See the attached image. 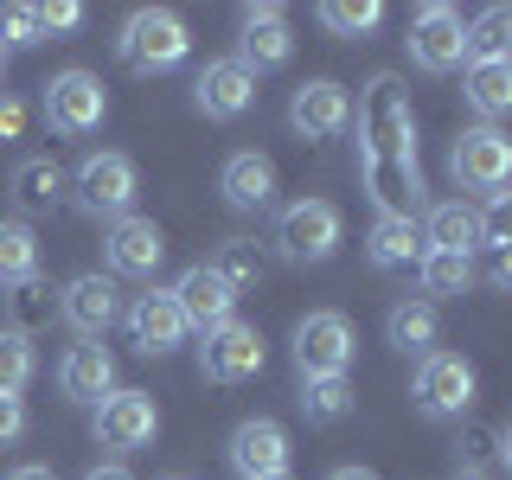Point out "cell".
Returning <instances> with one entry per match:
<instances>
[{
  "mask_svg": "<svg viewBox=\"0 0 512 480\" xmlns=\"http://www.w3.org/2000/svg\"><path fill=\"white\" fill-rule=\"evenodd\" d=\"M359 173L378 199V218H416L423 205V167H416V116L404 77H372L359 103Z\"/></svg>",
  "mask_w": 512,
  "mask_h": 480,
  "instance_id": "1",
  "label": "cell"
},
{
  "mask_svg": "<svg viewBox=\"0 0 512 480\" xmlns=\"http://www.w3.org/2000/svg\"><path fill=\"white\" fill-rule=\"evenodd\" d=\"M116 52H122V64L128 71H173L186 52H192V32H186V20L173 7H141V13H128L122 20V39H116Z\"/></svg>",
  "mask_w": 512,
  "mask_h": 480,
  "instance_id": "2",
  "label": "cell"
},
{
  "mask_svg": "<svg viewBox=\"0 0 512 480\" xmlns=\"http://www.w3.org/2000/svg\"><path fill=\"white\" fill-rule=\"evenodd\" d=\"M480 397V378L474 365L461 359V352H423V365H416L410 378V404L429 416V423H455V416H468Z\"/></svg>",
  "mask_w": 512,
  "mask_h": 480,
  "instance_id": "3",
  "label": "cell"
},
{
  "mask_svg": "<svg viewBox=\"0 0 512 480\" xmlns=\"http://www.w3.org/2000/svg\"><path fill=\"white\" fill-rule=\"evenodd\" d=\"M448 167H455V180L468 186V192H480V199L500 205V199H506V180H512V141H506L493 122L461 128V141H455V154H448Z\"/></svg>",
  "mask_w": 512,
  "mask_h": 480,
  "instance_id": "4",
  "label": "cell"
},
{
  "mask_svg": "<svg viewBox=\"0 0 512 480\" xmlns=\"http://www.w3.org/2000/svg\"><path fill=\"white\" fill-rule=\"evenodd\" d=\"M352 352H359V340H352V320L320 308V314H301L295 320V372L301 378H346Z\"/></svg>",
  "mask_w": 512,
  "mask_h": 480,
  "instance_id": "5",
  "label": "cell"
},
{
  "mask_svg": "<svg viewBox=\"0 0 512 480\" xmlns=\"http://www.w3.org/2000/svg\"><path fill=\"white\" fill-rule=\"evenodd\" d=\"M340 205H327V199H295V205H282V218H276V250L288 256V263H327L333 250H340Z\"/></svg>",
  "mask_w": 512,
  "mask_h": 480,
  "instance_id": "6",
  "label": "cell"
},
{
  "mask_svg": "<svg viewBox=\"0 0 512 480\" xmlns=\"http://www.w3.org/2000/svg\"><path fill=\"white\" fill-rule=\"evenodd\" d=\"M103 116H109L103 77L58 71L52 84H45V122H52V135H90V128H103Z\"/></svg>",
  "mask_w": 512,
  "mask_h": 480,
  "instance_id": "7",
  "label": "cell"
},
{
  "mask_svg": "<svg viewBox=\"0 0 512 480\" xmlns=\"http://www.w3.org/2000/svg\"><path fill=\"white\" fill-rule=\"evenodd\" d=\"M199 372L212 378V384H244L263 372V333L244 327V320H224V327L205 333V346H199Z\"/></svg>",
  "mask_w": 512,
  "mask_h": 480,
  "instance_id": "8",
  "label": "cell"
},
{
  "mask_svg": "<svg viewBox=\"0 0 512 480\" xmlns=\"http://www.w3.org/2000/svg\"><path fill=\"white\" fill-rule=\"evenodd\" d=\"M135 186L141 180H135V160L128 154H84V167H77V199L96 218H128Z\"/></svg>",
  "mask_w": 512,
  "mask_h": 480,
  "instance_id": "9",
  "label": "cell"
},
{
  "mask_svg": "<svg viewBox=\"0 0 512 480\" xmlns=\"http://www.w3.org/2000/svg\"><path fill=\"white\" fill-rule=\"evenodd\" d=\"M410 58L423 64V71H461L468 64V26H461L455 7H423L410 20Z\"/></svg>",
  "mask_w": 512,
  "mask_h": 480,
  "instance_id": "10",
  "label": "cell"
},
{
  "mask_svg": "<svg viewBox=\"0 0 512 480\" xmlns=\"http://www.w3.org/2000/svg\"><path fill=\"white\" fill-rule=\"evenodd\" d=\"M160 436V410L148 391H109L103 404H96V442L103 448H148Z\"/></svg>",
  "mask_w": 512,
  "mask_h": 480,
  "instance_id": "11",
  "label": "cell"
},
{
  "mask_svg": "<svg viewBox=\"0 0 512 480\" xmlns=\"http://www.w3.org/2000/svg\"><path fill=\"white\" fill-rule=\"evenodd\" d=\"M103 263L116 269V276H154L160 263H167V231H160L154 218H116L103 237Z\"/></svg>",
  "mask_w": 512,
  "mask_h": 480,
  "instance_id": "12",
  "label": "cell"
},
{
  "mask_svg": "<svg viewBox=\"0 0 512 480\" xmlns=\"http://www.w3.org/2000/svg\"><path fill=\"white\" fill-rule=\"evenodd\" d=\"M346 122H352V96H346V84H333V77H308V84L288 96V128L308 135V141L340 135Z\"/></svg>",
  "mask_w": 512,
  "mask_h": 480,
  "instance_id": "13",
  "label": "cell"
},
{
  "mask_svg": "<svg viewBox=\"0 0 512 480\" xmlns=\"http://www.w3.org/2000/svg\"><path fill=\"white\" fill-rule=\"evenodd\" d=\"M186 314L180 301H173V288H148V295H135V308H128V340H135V352H148V359H160V352L186 346Z\"/></svg>",
  "mask_w": 512,
  "mask_h": 480,
  "instance_id": "14",
  "label": "cell"
},
{
  "mask_svg": "<svg viewBox=\"0 0 512 480\" xmlns=\"http://www.w3.org/2000/svg\"><path fill=\"white\" fill-rule=\"evenodd\" d=\"M231 468L237 480H269V474H288V429L276 416H250V423L231 429Z\"/></svg>",
  "mask_w": 512,
  "mask_h": 480,
  "instance_id": "15",
  "label": "cell"
},
{
  "mask_svg": "<svg viewBox=\"0 0 512 480\" xmlns=\"http://www.w3.org/2000/svg\"><path fill=\"white\" fill-rule=\"evenodd\" d=\"M192 103H199V116L231 122V116H244V109L256 103V77L237 58H212L199 77H192Z\"/></svg>",
  "mask_w": 512,
  "mask_h": 480,
  "instance_id": "16",
  "label": "cell"
},
{
  "mask_svg": "<svg viewBox=\"0 0 512 480\" xmlns=\"http://www.w3.org/2000/svg\"><path fill=\"white\" fill-rule=\"evenodd\" d=\"M173 301H180V314H186V327H224L231 320V308H237V288L218 276L212 263H192V269H180V282H173Z\"/></svg>",
  "mask_w": 512,
  "mask_h": 480,
  "instance_id": "17",
  "label": "cell"
},
{
  "mask_svg": "<svg viewBox=\"0 0 512 480\" xmlns=\"http://www.w3.org/2000/svg\"><path fill=\"white\" fill-rule=\"evenodd\" d=\"M295 58V32H288L282 7H244V39H237V64L256 71H276V64Z\"/></svg>",
  "mask_w": 512,
  "mask_h": 480,
  "instance_id": "18",
  "label": "cell"
},
{
  "mask_svg": "<svg viewBox=\"0 0 512 480\" xmlns=\"http://www.w3.org/2000/svg\"><path fill=\"white\" fill-rule=\"evenodd\" d=\"M423 250H461V256H474V250H487V218L474 212V205H461V199H442V205H429L423 212Z\"/></svg>",
  "mask_w": 512,
  "mask_h": 480,
  "instance_id": "19",
  "label": "cell"
},
{
  "mask_svg": "<svg viewBox=\"0 0 512 480\" xmlns=\"http://www.w3.org/2000/svg\"><path fill=\"white\" fill-rule=\"evenodd\" d=\"M58 314L71 320L84 340H96V333H109L116 327V314H122V301H116V282L109 276H77V282H64V295H58Z\"/></svg>",
  "mask_w": 512,
  "mask_h": 480,
  "instance_id": "20",
  "label": "cell"
},
{
  "mask_svg": "<svg viewBox=\"0 0 512 480\" xmlns=\"http://www.w3.org/2000/svg\"><path fill=\"white\" fill-rule=\"evenodd\" d=\"M218 192H224L231 212H263V205L276 199V160L256 154V148L231 154V160H224V173H218Z\"/></svg>",
  "mask_w": 512,
  "mask_h": 480,
  "instance_id": "21",
  "label": "cell"
},
{
  "mask_svg": "<svg viewBox=\"0 0 512 480\" xmlns=\"http://www.w3.org/2000/svg\"><path fill=\"white\" fill-rule=\"evenodd\" d=\"M58 391L71 397V404H103L109 391H116V359H109V346H71L64 352V365H58Z\"/></svg>",
  "mask_w": 512,
  "mask_h": 480,
  "instance_id": "22",
  "label": "cell"
},
{
  "mask_svg": "<svg viewBox=\"0 0 512 480\" xmlns=\"http://www.w3.org/2000/svg\"><path fill=\"white\" fill-rule=\"evenodd\" d=\"M7 192H13V205H20V212H52V205L64 199V173H58V160H52V154L20 160V167H13V180H7Z\"/></svg>",
  "mask_w": 512,
  "mask_h": 480,
  "instance_id": "23",
  "label": "cell"
},
{
  "mask_svg": "<svg viewBox=\"0 0 512 480\" xmlns=\"http://www.w3.org/2000/svg\"><path fill=\"white\" fill-rule=\"evenodd\" d=\"M365 250H372L378 269H410V263H423V231H416V218H378Z\"/></svg>",
  "mask_w": 512,
  "mask_h": 480,
  "instance_id": "24",
  "label": "cell"
},
{
  "mask_svg": "<svg viewBox=\"0 0 512 480\" xmlns=\"http://www.w3.org/2000/svg\"><path fill=\"white\" fill-rule=\"evenodd\" d=\"M423 295H429V308L436 301H455V295H468L474 288V256H461V250H423Z\"/></svg>",
  "mask_w": 512,
  "mask_h": 480,
  "instance_id": "25",
  "label": "cell"
},
{
  "mask_svg": "<svg viewBox=\"0 0 512 480\" xmlns=\"http://www.w3.org/2000/svg\"><path fill=\"white\" fill-rule=\"evenodd\" d=\"M384 333H391V346L397 352H436V333H442V320H436V308L429 301H397L391 308V320H384Z\"/></svg>",
  "mask_w": 512,
  "mask_h": 480,
  "instance_id": "26",
  "label": "cell"
},
{
  "mask_svg": "<svg viewBox=\"0 0 512 480\" xmlns=\"http://www.w3.org/2000/svg\"><path fill=\"white\" fill-rule=\"evenodd\" d=\"M39 276V237L20 218H0V282H32Z\"/></svg>",
  "mask_w": 512,
  "mask_h": 480,
  "instance_id": "27",
  "label": "cell"
},
{
  "mask_svg": "<svg viewBox=\"0 0 512 480\" xmlns=\"http://www.w3.org/2000/svg\"><path fill=\"white\" fill-rule=\"evenodd\" d=\"M468 103L480 109V116H506L512 109V58L468 64Z\"/></svg>",
  "mask_w": 512,
  "mask_h": 480,
  "instance_id": "28",
  "label": "cell"
},
{
  "mask_svg": "<svg viewBox=\"0 0 512 480\" xmlns=\"http://www.w3.org/2000/svg\"><path fill=\"white\" fill-rule=\"evenodd\" d=\"M212 269H218V276L237 288V295H244V288H256V282H263V250H256L250 237H224V244H218V256H212Z\"/></svg>",
  "mask_w": 512,
  "mask_h": 480,
  "instance_id": "29",
  "label": "cell"
},
{
  "mask_svg": "<svg viewBox=\"0 0 512 480\" xmlns=\"http://www.w3.org/2000/svg\"><path fill=\"white\" fill-rule=\"evenodd\" d=\"M32 372H39V352H32L26 333H13V327H0V391L7 397H20Z\"/></svg>",
  "mask_w": 512,
  "mask_h": 480,
  "instance_id": "30",
  "label": "cell"
},
{
  "mask_svg": "<svg viewBox=\"0 0 512 480\" xmlns=\"http://www.w3.org/2000/svg\"><path fill=\"white\" fill-rule=\"evenodd\" d=\"M301 410H308L314 423H340L352 410V384L346 378H301Z\"/></svg>",
  "mask_w": 512,
  "mask_h": 480,
  "instance_id": "31",
  "label": "cell"
},
{
  "mask_svg": "<svg viewBox=\"0 0 512 480\" xmlns=\"http://www.w3.org/2000/svg\"><path fill=\"white\" fill-rule=\"evenodd\" d=\"M378 20H384L378 0H327V7H320V26L340 32V39H359V32H372Z\"/></svg>",
  "mask_w": 512,
  "mask_h": 480,
  "instance_id": "32",
  "label": "cell"
},
{
  "mask_svg": "<svg viewBox=\"0 0 512 480\" xmlns=\"http://www.w3.org/2000/svg\"><path fill=\"white\" fill-rule=\"evenodd\" d=\"M506 32H512V13H506V7H487V13L468 26V64L506 58Z\"/></svg>",
  "mask_w": 512,
  "mask_h": 480,
  "instance_id": "33",
  "label": "cell"
},
{
  "mask_svg": "<svg viewBox=\"0 0 512 480\" xmlns=\"http://www.w3.org/2000/svg\"><path fill=\"white\" fill-rule=\"evenodd\" d=\"M45 295H52V288H45L39 276H32V282H13V295H7L13 333H26V340H32V327H45V320H52V301H45Z\"/></svg>",
  "mask_w": 512,
  "mask_h": 480,
  "instance_id": "34",
  "label": "cell"
},
{
  "mask_svg": "<svg viewBox=\"0 0 512 480\" xmlns=\"http://www.w3.org/2000/svg\"><path fill=\"white\" fill-rule=\"evenodd\" d=\"M39 39H45L39 7H0V45H39Z\"/></svg>",
  "mask_w": 512,
  "mask_h": 480,
  "instance_id": "35",
  "label": "cell"
},
{
  "mask_svg": "<svg viewBox=\"0 0 512 480\" xmlns=\"http://www.w3.org/2000/svg\"><path fill=\"white\" fill-rule=\"evenodd\" d=\"M20 436H26V404H20V397H7V391H0V448H13Z\"/></svg>",
  "mask_w": 512,
  "mask_h": 480,
  "instance_id": "36",
  "label": "cell"
},
{
  "mask_svg": "<svg viewBox=\"0 0 512 480\" xmlns=\"http://www.w3.org/2000/svg\"><path fill=\"white\" fill-rule=\"evenodd\" d=\"M39 20H45V39H52V32H71L84 20V7H77V0H58V7H39Z\"/></svg>",
  "mask_w": 512,
  "mask_h": 480,
  "instance_id": "37",
  "label": "cell"
},
{
  "mask_svg": "<svg viewBox=\"0 0 512 480\" xmlns=\"http://www.w3.org/2000/svg\"><path fill=\"white\" fill-rule=\"evenodd\" d=\"M20 128H26V109L13 103V96H0V141H13Z\"/></svg>",
  "mask_w": 512,
  "mask_h": 480,
  "instance_id": "38",
  "label": "cell"
},
{
  "mask_svg": "<svg viewBox=\"0 0 512 480\" xmlns=\"http://www.w3.org/2000/svg\"><path fill=\"white\" fill-rule=\"evenodd\" d=\"M7 480H58V474H52V468H45V461H26V468H13Z\"/></svg>",
  "mask_w": 512,
  "mask_h": 480,
  "instance_id": "39",
  "label": "cell"
},
{
  "mask_svg": "<svg viewBox=\"0 0 512 480\" xmlns=\"http://www.w3.org/2000/svg\"><path fill=\"white\" fill-rule=\"evenodd\" d=\"M84 480H135V474H128V468H122V461H103V468H90Z\"/></svg>",
  "mask_w": 512,
  "mask_h": 480,
  "instance_id": "40",
  "label": "cell"
},
{
  "mask_svg": "<svg viewBox=\"0 0 512 480\" xmlns=\"http://www.w3.org/2000/svg\"><path fill=\"white\" fill-rule=\"evenodd\" d=\"M327 480H378V474H372V468H333Z\"/></svg>",
  "mask_w": 512,
  "mask_h": 480,
  "instance_id": "41",
  "label": "cell"
},
{
  "mask_svg": "<svg viewBox=\"0 0 512 480\" xmlns=\"http://www.w3.org/2000/svg\"><path fill=\"white\" fill-rule=\"evenodd\" d=\"M455 480H493V474H487V468H461Z\"/></svg>",
  "mask_w": 512,
  "mask_h": 480,
  "instance_id": "42",
  "label": "cell"
},
{
  "mask_svg": "<svg viewBox=\"0 0 512 480\" xmlns=\"http://www.w3.org/2000/svg\"><path fill=\"white\" fill-rule=\"evenodd\" d=\"M0 71H7V45H0Z\"/></svg>",
  "mask_w": 512,
  "mask_h": 480,
  "instance_id": "43",
  "label": "cell"
},
{
  "mask_svg": "<svg viewBox=\"0 0 512 480\" xmlns=\"http://www.w3.org/2000/svg\"><path fill=\"white\" fill-rule=\"evenodd\" d=\"M269 480H295V474H269Z\"/></svg>",
  "mask_w": 512,
  "mask_h": 480,
  "instance_id": "44",
  "label": "cell"
},
{
  "mask_svg": "<svg viewBox=\"0 0 512 480\" xmlns=\"http://www.w3.org/2000/svg\"><path fill=\"white\" fill-rule=\"evenodd\" d=\"M167 480H186V474H167Z\"/></svg>",
  "mask_w": 512,
  "mask_h": 480,
  "instance_id": "45",
  "label": "cell"
}]
</instances>
